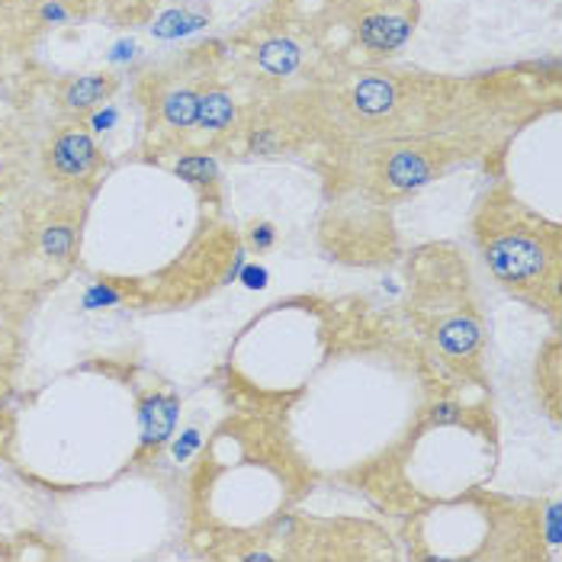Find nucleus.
Masks as SVG:
<instances>
[{
  "mask_svg": "<svg viewBox=\"0 0 562 562\" xmlns=\"http://www.w3.org/2000/svg\"><path fill=\"white\" fill-rule=\"evenodd\" d=\"M482 255L498 283L520 300L557 305L560 296V232H540L524 218H502L482 232Z\"/></svg>",
  "mask_w": 562,
  "mask_h": 562,
  "instance_id": "nucleus-1",
  "label": "nucleus"
},
{
  "mask_svg": "<svg viewBox=\"0 0 562 562\" xmlns=\"http://www.w3.org/2000/svg\"><path fill=\"white\" fill-rule=\"evenodd\" d=\"M48 161L61 177L85 180L100 165V148L93 145V138L85 130H65L55 135V142L48 148Z\"/></svg>",
  "mask_w": 562,
  "mask_h": 562,
  "instance_id": "nucleus-2",
  "label": "nucleus"
},
{
  "mask_svg": "<svg viewBox=\"0 0 562 562\" xmlns=\"http://www.w3.org/2000/svg\"><path fill=\"white\" fill-rule=\"evenodd\" d=\"M177 412H180V402L177 395H168V392H155L142 402L138 408V457L142 453H158V447L168 440L173 434V425H177Z\"/></svg>",
  "mask_w": 562,
  "mask_h": 562,
  "instance_id": "nucleus-3",
  "label": "nucleus"
},
{
  "mask_svg": "<svg viewBox=\"0 0 562 562\" xmlns=\"http://www.w3.org/2000/svg\"><path fill=\"white\" fill-rule=\"evenodd\" d=\"M116 93V78L113 75H85L61 87V106L68 113H90L103 106Z\"/></svg>",
  "mask_w": 562,
  "mask_h": 562,
  "instance_id": "nucleus-4",
  "label": "nucleus"
},
{
  "mask_svg": "<svg viewBox=\"0 0 562 562\" xmlns=\"http://www.w3.org/2000/svg\"><path fill=\"white\" fill-rule=\"evenodd\" d=\"M437 345L440 350L447 353V357H453V360H470L473 353L482 345V331H479V325L470 318V315H453V318H443L440 325H437Z\"/></svg>",
  "mask_w": 562,
  "mask_h": 562,
  "instance_id": "nucleus-5",
  "label": "nucleus"
},
{
  "mask_svg": "<svg viewBox=\"0 0 562 562\" xmlns=\"http://www.w3.org/2000/svg\"><path fill=\"white\" fill-rule=\"evenodd\" d=\"M408 20L402 16H392V13H373L360 23V40L370 45V48H380V52H390L408 40Z\"/></svg>",
  "mask_w": 562,
  "mask_h": 562,
  "instance_id": "nucleus-6",
  "label": "nucleus"
},
{
  "mask_svg": "<svg viewBox=\"0 0 562 562\" xmlns=\"http://www.w3.org/2000/svg\"><path fill=\"white\" fill-rule=\"evenodd\" d=\"M434 173V165L425 155H415V151H395L386 165V180L395 190H412V187H422L428 183Z\"/></svg>",
  "mask_w": 562,
  "mask_h": 562,
  "instance_id": "nucleus-7",
  "label": "nucleus"
},
{
  "mask_svg": "<svg viewBox=\"0 0 562 562\" xmlns=\"http://www.w3.org/2000/svg\"><path fill=\"white\" fill-rule=\"evenodd\" d=\"M235 120V103L225 90H206L200 93V113H196V126L210 132H225Z\"/></svg>",
  "mask_w": 562,
  "mask_h": 562,
  "instance_id": "nucleus-8",
  "label": "nucleus"
},
{
  "mask_svg": "<svg viewBox=\"0 0 562 562\" xmlns=\"http://www.w3.org/2000/svg\"><path fill=\"white\" fill-rule=\"evenodd\" d=\"M392 103H395V87L386 78H363L353 87V106L367 116L386 113V110H392Z\"/></svg>",
  "mask_w": 562,
  "mask_h": 562,
  "instance_id": "nucleus-9",
  "label": "nucleus"
},
{
  "mask_svg": "<svg viewBox=\"0 0 562 562\" xmlns=\"http://www.w3.org/2000/svg\"><path fill=\"white\" fill-rule=\"evenodd\" d=\"M258 61L267 75H293L300 68V45L293 40H267L258 48Z\"/></svg>",
  "mask_w": 562,
  "mask_h": 562,
  "instance_id": "nucleus-10",
  "label": "nucleus"
},
{
  "mask_svg": "<svg viewBox=\"0 0 562 562\" xmlns=\"http://www.w3.org/2000/svg\"><path fill=\"white\" fill-rule=\"evenodd\" d=\"M196 113H200V93H193V90H171L161 100V116L171 130L196 126Z\"/></svg>",
  "mask_w": 562,
  "mask_h": 562,
  "instance_id": "nucleus-11",
  "label": "nucleus"
},
{
  "mask_svg": "<svg viewBox=\"0 0 562 562\" xmlns=\"http://www.w3.org/2000/svg\"><path fill=\"white\" fill-rule=\"evenodd\" d=\"M75 251V228L71 225H48L43 232V255L55 260H68Z\"/></svg>",
  "mask_w": 562,
  "mask_h": 562,
  "instance_id": "nucleus-12",
  "label": "nucleus"
},
{
  "mask_svg": "<svg viewBox=\"0 0 562 562\" xmlns=\"http://www.w3.org/2000/svg\"><path fill=\"white\" fill-rule=\"evenodd\" d=\"M200 23H203L200 16H187V13H177V10H171V13H165V16L155 23V33H158V36H165V40H171V36H180V33L196 30Z\"/></svg>",
  "mask_w": 562,
  "mask_h": 562,
  "instance_id": "nucleus-13",
  "label": "nucleus"
},
{
  "mask_svg": "<svg viewBox=\"0 0 562 562\" xmlns=\"http://www.w3.org/2000/svg\"><path fill=\"white\" fill-rule=\"evenodd\" d=\"M173 171L190 183H213L216 180V165L210 158H183Z\"/></svg>",
  "mask_w": 562,
  "mask_h": 562,
  "instance_id": "nucleus-14",
  "label": "nucleus"
},
{
  "mask_svg": "<svg viewBox=\"0 0 562 562\" xmlns=\"http://www.w3.org/2000/svg\"><path fill=\"white\" fill-rule=\"evenodd\" d=\"M453 422H460V405H453V402H440V405H434L431 425H453Z\"/></svg>",
  "mask_w": 562,
  "mask_h": 562,
  "instance_id": "nucleus-15",
  "label": "nucleus"
},
{
  "mask_svg": "<svg viewBox=\"0 0 562 562\" xmlns=\"http://www.w3.org/2000/svg\"><path fill=\"white\" fill-rule=\"evenodd\" d=\"M270 241H273V232H270V225H260V228H255V245L267 248Z\"/></svg>",
  "mask_w": 562,
  "mask_h": 562,
  "instance_id": "nucleus-16",
  "label": "nucleus"
},
{
  "mask_svg": "<svg viewBox=\"0 0 562 562\" xmlns=\"http://www.w3.org/2000/svg\"><path fill=\"white\" fill-rule=\"evenodd\" d=\"M0 557H10V553H7V550H3V547H0Z\"/></svg>",
  "mask_w": 562,
  "mask_h": 562,
  "instance_id": "nucleus-17",
  "label": "nucleus"
}]
</instances>
